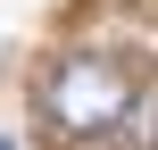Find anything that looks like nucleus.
Returning <instances> with one entry per match:
<instances>
[{"mask_svg": "<svg viewBox=\"0 0 158 150\" xmlns=\"http://www.w3.org/2000/svg\"><path fill=\"white\" fill-rule=\"evenodd\" d=\"M125 109H133V75H125L117 58H100V50H75V58H58V67L42 75V117H50L58 134H75V142L117 134Z\"/></svg>", "mask_w": 158, "mask_h": 150, "instance_id": "f257e3e1", "label": "nucleus"}, {"mask_svg": "<svg viewBox=\"0 0 158 150\" xmlns=\"http://www.w3.org/2000/svg\"><path fill=\"white\" fill-rule=\"evenodd\" d=\"M125 125H133V142H142V150H158V92H133Z\"/></svg>", "mask_w": 158, "mask_h": 150, "instance_id": "f03ea898", "label": "nucleus"}, {"mask_svg": "<svg viewBox=\"0 0 158 150\" xmlns=\"http://www.w3.org/2000/svg\"><path fill=\"white\" fill-rule=\"evenodd\" d=\"M0 150H8V142H0Z\"/></svg>", "mask_w": 158, "mask_h": 150, "instance_id": "7ed1b4c3", "label": "nucleus"}]
</instances>
